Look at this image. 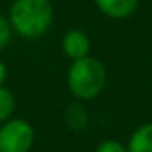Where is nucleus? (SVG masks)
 <instances>
[{
	"label": "nucleus",
	"mask_w": 152,
	"mask_h": 152,
	"mask_svg": "<svg viewBox=\"0 0 152 152\" xmlns=\"http://www.w3.org/2000/svg\"><path fill=\"white\" fill-rule=\"evenodd\" d=\"M53 20L54 10L51 0H13L8 12V21L13 31L26 39L43 36Z\"/></svg>",
	"instance_id": "f257e3e1"
},
{
	"label": "nucleus",
	"mask_w": 152,
	"mask_h": 152,
	"mask_svg": "<svg viewBox=\"0 0 152 152\" xmlns=\"http://www.w3.org/2000/svg\"><path fill=\"white\" fill-rule=\"evenodd\" d=\"M106 82V72L103 64L95 57H83L74 61L67 74L69 88L77 98L92 100L103 90Z\"/></svg>",
	"instance_id": "f03ea898"
},
{
	"label": "nucleus",
	"mask_w": 152,
	"mask_h": 152,
	"mask_svg": "<svg viewBox=\"0 0 152 152\" xmlns=\"http://www.w3.org/2000/svg\"><path fill=\"white\" fill-rule=\"evenodd\" d=\"M34 131L23 119H10L0 128V152H30Z\"/></svg>",
	"instance_id": "7ed1b4c3"
},
{
	"label": "nucleus",
	"mask_w": 152,
	"mask_h": 152,
	"mask_svg": "<svg viewBox=\"0 0 152 152\" xmlns=\"http://www.w3.org/2000/svg\"><path fill=\"white\" fill-rule=\"evenodd\" d=\"M62 49L67 57L72 61H79L88 56L90 51V39L83 31L80 30H70L62 38Z\"/></svg>",
	"instance_id": "20e7f679"
},
{
	"label": "nucleus",
	"mask_w": 152,
	"mask_h": 152,
	"mask_svg": "<svg viewBox=\"0 0 152 152\" xmlns=\"http://www.w3.org/2000/svg\"><path fill=\"white\" fill-rule=\"evenodd\" d=\"M96 7L111 18H126L134 13L137 0H95Z\"/></svg>",
	"instance_id": "39448f33"
},
{
	"label": "nucleus",
	"mask_w": 152,
	"mask_h": 152,
	"mask_svg": "<svg viewBox=\"0 0 152 152\" xmlns=\"http://www.w3.org/2000/svg\"><path fill=\"white\" fill-rule=\"evenodd\" d=\"M128 152H152V123H145L132 132Z\"/></svg>",
	"instance_id": "423d86ee"
},
{
	"label": "nucleus",
	"mask_w": 152,
	"mask_h": 152,
	"mask_svg": "<svg viewBox=\"0 0 152 152\" xmlns=\"http://www.w3.org/2000/svg\"><path fill=\"white\" fill-rule=\"evenodd\" d=\"M15 110V96L5 87H0V121H7L13 115Z\"/></svg>",
	"instance_id": "0eeeda50"
},
{
	"label": "nucleus",
	"mask_w": 152,
	"mask_h": 152,
	"mask_svg": "<svg viewBox=\"0 0 152 152\" xmlns=\"http://www.w3.org/2000/svg\"><path fill=\"white\" fill-rule=\"evenodd\" d=\"M12 31H13V28H12L8 18H5L4 15H0V49H4L10 43Z\"/></svg>",
	"instance_id": "6e6552de"
},
{
	"label": "nucleus",
	"mask_w": 152,
	"mask_h": 152,
	"mask_svg": "<svg viewBox=\"0 0 152 152\" xmlns=\"http://www.w3.org/2000/svg\"><path fill=\"white\" fill-rule=\"evenodd\" d=\"M96 152H128V147L119 144L118 141H105L96 147Z\"/></svg>",
	"instance_id": "1a4fd4ad"
},
{
	"label": "nucleus",
	"mask_w": 152,
	"mask_h": 152,
	"mask_svg": "<svg viewBox=\"0 0 152 152\" xmlns=\"http://www.w3.org/2000/svg\"><path fill=\"white\" fill-rule=\"evenodd\" d=\"M5 79H7V67H5V64L0 61V87L5 82Z\"/></svg>",
	"instance_id": "9d476101"
}]
</instances>
